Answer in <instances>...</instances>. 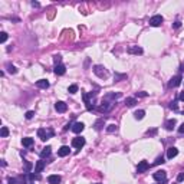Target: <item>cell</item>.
<instances>
[{"instance_id":"cell-32","label":"cell","mask_w":184,"mask_h":184,"mask_svg":"<svg viewBox=\"0 0 184 184\" xmlns=\"http://www.w3.org/2000/svg\"><path fill=\"white\" fill-rule=\"evenodd\" d=\"M24 117H26V120H32L33 117H35V112L33 111H27L24 114Z\"/></svg>"},{"instance_id":"cell-40","label":"cell","mask_w":184,"mask_h":184,"mask_svg":"<svg viewBox=\"0 0 184 184\" xmlns=\"http://www.w3.org/2000/svg\"><path fill=\"white\" fill-rule=\"evenodd\" d=\"M178 132H180V134H184V122L178 127Z\"/></svg>"},{"instance_id":"cell-2","label":"cell","mask_w":184,"mask_h":184,"mask_svg":"<svg viewBox=\"0 0 184 184\" xmlns=\"http://www.w3.org/2000/svg\"><path fill=\"white\" fill-rule=\"evenodd\" d=\"M84 102H85V105H86V109L88 111H92L94 109V98H95V92L92 94H84Z\"/></svg>"},{"instance_id":"cell-46","label":"cell","mask_w":184,"mask_h":184,"mask_svg":"<svg viewBox=\"0 0 184 184\" xmlns=\"http://www.w3.org/2000/svg\"><path fill=\"white\" fill-rule=\"evenodd\" d=\"M98 184H99V183H98Z\"/></svg>"},{"instance_id":"cell-45","label":"cell","mask_w":184,"mask_h":184,"mask_svg":"<svg viewBox=\"0 0 184 184\" xmlns=\"http://www.w3.org/2000/svg\"><path fill=\"white\" fill-rule=\"evenodd\" d=\"M29 184H35V183H29Z\"/></svg>"},{"instance_id":"cell-13","label":"cell","mask_w":184,"mask_h":184,"mask_svg":"<svg viewBox=\"0 0 184 184\" xmlns=\"http://www.w3.org/2000/svg\"><path fill=\"white\" fill-rule=\"evenodd\" d=\"M45 166H46V163H45L43 160L36 161V166H35V173H36V174L42 173V171H43V168H45Z\"/></svg>"},{"instance_id":"cell-26","label":"cell","mask_w":184,"mask_h":184,"mask_svg":"<svg viewBox=\"0 0 184 184\" xmlns=\"http://www.w3.org/2000/svg\"><path fill=\"white\" fill-rule=\"evenodd\" d=\"M68 92H69V94H76V92H78V85H75V84H73V85H71V86H69V88H68Z\"/></svg>"},{"instance_id":"cell-28","label":"cell","mask_w":184,"mask_h":184,"mask_svg":"<svg viewBox=\"0 0 184 184\" xmlns=\"http://www.w3.org/2000/svg\"><path fill=\"white\" fill-rule=\"evenodd\" d=\"M106 131H108L109 134L115 132V131H117V125H115V124H111V125H108V127H106Z\"/></svg>"},{"instance_id":"cell-16","label":"cell","mask_w":184,"mask_h":184,"mask_svg":"<svg viewBox=\"0 0 184 184\" xmlns=\"http://www.w3.org/2000/svg\"><path fill=\"white\" fill-rule=\"evenodd\" d=\"M61 181H62V178H61V176H58V174H52V176L48 177L49 184H59Z\"/></svg>"},{"instance_id":"cell-4","label":"cell","mask_w":184,"mask_h":184,"mask_svg":"<svg viewBox=\"0 0 184 184\" xmlns=\"http://www.w3.org/2000/svg\"><path fill=\"white\" fill-rule=\"evenodd\" d=\"M152 177H154V180L155 181H158V183H167V173L164 171V170H158V171H155L154 174H152Z\"/></svg>"},{"instance_id":"cell-27","label":"cell","mask_w":184,"mask_h":184,"mask_svg":"<svg viewBox=\"0 0 184 184\" xmlns=\"http://www.w3.org/2000/svg\"><path fill=\"white\" fill-rule=\"evenodd\" d=\"M6 68H7V71H9L10 73H16V72H17L16 66H13L12 64H7V65H6Z\"/></svg>"},{"instance_id":"cell-23","label":"cell","mask_w":184,"mask_h":184,"mask_svg":"<svg viewBox=\"0 0 184 184\" xmlns=\"http://www.w3.org/2000/svg\"><path fill=\"white\" fill-rule=\"evenodd\" d=\"M145 117V111H143V109H138V111H135L134 112V118H135V120H143V118H144Z\"/></svg>"},{"instance_id":"cell-17","label":"cell","mask_w":184,"mask_h":184,"mask_svg":"<svg viewBox=\"0 0 184 184\" xmlns=\"http://www.w3.org/2000/svg\"><path fill=\"white\" fill-rule=\"evenodd\" d=\"M53 72L56 73V75H65V72H66V68H65L62 64H59V65H55V69H53Z\"/></svg>"},{"instance_id":"cell-15","label":"cell","mask_w":184,"mask_h":184,"mask_svg":"<svg viewBox=\"0 0 184 184\" xmlns=\"http://www.w3.org/2000/svg\"><path fill=\"white\" fill-rule=\"evenodd\" d=\"M177 154H178V150L176 147H170L167 150V158L168 160H173L174 157H177Z\"/></svg>"},{"instance_id":"cell-6","label":"cell","mask_w":184,"mask_h":184,"mask_svg":"<svg viewBox=\"0 0 184 184\" xmlns=\"http://www.w3.org/2000/svg\"><path fill=\"white\" fill-rule=\"evenodd\" d=\"M84 145H85V138L84 137H75L72 140V147H75V148L81 150Z\"/></svg>"},{"instance_id":"cell-35","label":"cell","mask_w":184,"mask_h":184,"mask_svg":"<svg viewBox=\"0 0 184 184\" xmlns=\"http://www.w3.org/2000/svg\"><path fill=\"white\" fill-rule=\"evenodd\" d=\"M163 163H164V158H163V155H161V157H158V158L155 160V163H154V164H155V166H158V164H163Z\"/></svg>"},{"instance_id":"cell-37","label":"cell","mask_w":184,"mask_h":184,"mask_svg":"<svg viewBox=\"0 0 184 184\" xmlns=\"http://www.w3.org/2000/svg\"><path fill=\"white\" fill-rule=\"evenodd\" d=\"M155 134H157V129H155V128L151 129V131H150V129L147 131V135H155Z\"/></svg>"},{"instance_id":"cell-7","label":"cell","mask_w":184,"mask_h":184,"mask_svg":"<svg viewBox=\"0 0 184 184\" xmlns=\"http://www.w3.org/2000/svg\"><path fill=\"white\" fill-rule=\"evenodd\" d=\"M181 81H183L181 75H176V76H173V78L170 79V82H168V86H170V88H177V86L181 84Z\"/></svg>"},{"instance_id":"cell-12","label":"cell","mask_w":184,"mask_h":184,"mask_svg":"<svg viewBox=\"0 0 184 184\" xmlns=\"http://www.w3.org/2000/svg\"><path fill=\"white\" fill-rule=\"evenodd\" d=\"M69 152H71L69 147H68V145H62V147L58 150V155H59V157H66V155H69Z\"/></svg>"},{"instance_id":"cell-41","label":"cell","mask_w":184,"mask_h":184,"mask_svg":"<svg viewBox=\"0 0 184 184\" xmlns=\"http://www.w3.org/2000/svg\"><path fill=\"white\" fill-rule=\"evenodd\" d=\"M178 99L184 102V91H183V92H180V95H178Z\"/></svg>"},{"instance_id":"cell-42","label":"cell","mask_w":184,"mask_h":184,"mask_svg":"<svg viewBox=\"0 0 184 184\" xmlns=\"http://www.w3.org/2000/svg\"><path fill=\"white\" fill-rule=\"evenodd\" d=\"M137 95H138V96H141V98H144V96H147L148 94H147V92H138Z\"/></svg>"},{"instance_id":"cell-36","label":"cell","mask_w":184,"mask_h":184,"mask_svg":"<svg viewBox=\"0 0 184 184\" xmlns=\"http://www.w3.org/2000/svg\"><path fill=\"white\" fill-rule=\"evenodd\" d=\"M177 181H178V183H181V181H184V173H180V174L177 176Z\"/></svg>"},{"instance_id":"cell-38","label":"cell","mask_w":184,"mask_h":184,"mask_svg":"<svg viewBox=\"0 0 184 184\" xmlns=\"http://www.w3.org/2000/svg\"><path fill=\"white\" fill-rule=\"evenodd\" d=\"M7 181H9V184H16V183H17V180H16V178H12V177H9V178H7Z\"/></svg>"},{"instance_id":"cell-11","label":"cell","mask_w":184,"mask_h":184,"mask_svg":"<svg viewBox=\"0 0 184 184\" xmlns=\"http://www.w3.org/2000/svg\"><path fill=\"white\" fill-rule=\"evenodd\" d=\"M85 129V125H84V122H75L72 125V131L75 134H81L82 131Z\"/></svg>"},{"instance_id":"cell-14","label":"cell","mask_w":184,"mask_h":184,"mask_svg":"<svg viewBox=\"0 0 184 184\" xmlns=\"http://www.w3.org/2000/svg\"><path fill=\"white\" fill-rule=\"evenodd\" d=\"M55 109L58 112H66V109H68V105L65 104V102H62V101H58L55 104Z\"/></svg>"},{"instance_id":"cell-10","label":"cell","mask_w":184,"mask_h":184,"mask_svg":"<svg viewBox=\"0 0 184 184\" xmlns=\"http://www.w3.org/2000/svg\"><path fill=\"white\" fill-rule=\"evenodd\" d=\"M127 52H128L129 55H143V48H140V46H129L128 49H127Z\"/></svg>"},{"instance_id":"cell-22","label":"cell","mask_w":184,"mask_h":184,"mask_svg":"<svg viewBox=\"0 0 184 184\" xmlns=\"http://www.w3.org/2000/svg\"><path fill=\"white\" fill-rule=\"evenodd\" d=\"M104 125H105V120H104V118H99V120H98L95 124H94V127H95L96 131L102 129V127H104Z\"/></svg>"},{"instance_id":"cell-33","label":"cell","mask_w":184,"mask_h":184,"mask_svg":"<svg viewBox=\"0 0 184 184\" xmlns=\"http://www.w3.org/2000/svg\"><path fill=\"white\" fill-rule=\"evenodd\" d=\"M24 170H26V173H30V170H32V164H30L29 161L24 163Z\"/></svg>"},{"instance_id":"cell-8","label":"cell","mask_w":184,"mask_h":184,"mask_svg":"<svg viewBox=\"0 0 184 184\" xmlns=\"http://www.w3.org/2000/svg\"><path fill=\"white\" fill-rule=\"evenodd\" d=\"M148 168H150V164H148L145 160H143V161H140L138 166H137V173H138V174H143V173H145Z\"/></svg>"},{"instance_id":"cell-43","label":"cell","mask_w":184,"mask_h":184,"mask_svg":"<svg viewBox=\"0 0 184 184\" xmlns=\"http://www.w3.org/2000/svg\"><path fill=\"white\" fill-rule=\"evenodd\" d=\"M180 26H181V22H178V20H177V22H174V27H176V29H178Z\"/></svg>"},{"instance_id":"cell-20","label":"cell","mask_w":184,"mask_h":184,"mask_svg":"<svg viewBox=\"0 0 184 184\" xmlns=\"http://www.w3.org/2000/svg\"><path fill=\"white\" fill-rule=\"evenodd\" d=\"M50 152H52V147H50V145H46V147L42 150V152H40V157H42V158H46V157L50 155Z\"/></svg>"},{"instance_id":"cell-25","label":"cell","mask_w":184,"mask_h":184,"mask_svg":"<svg viewBox=\"0 0 184 184\" xmlns=\"http://www.w3.org/2000/svg\"><path fill=\"white\" fill-rule=\"evenodd\" d=\"M135 104H137L135 98H127V99H125V105H127V106H134Z\"/></svg>"},{"instance_id":"cell-9","label":"cell","mask_w":184,"mask_h":184,"mask_svg":"<svg viewBox=\"0 0 184 184\" xmlns=\"http://www.w3.org/2000/svg\"><path fill=\"white\" fill-rule=\"evenodd\" d=\"M112 108V104L109 102V101H106V99H104L102 101V104L99 105V108H98V111L99 112H108L109 109Z\"/></svg>"},{"instance_id":"cell-21","label":"cell","mask_w":184,"mask_h":184,"mask_svg":"<svg viewBox=\"0 0 184 184\" xmlns=\"http://www.w3.org/2000/svg\"><path fill=\"white\" fill-rule=\"evenodd\" d=\"M22 145H23V147H32L33 145V138H30V137L22 138Z\"/></svg>"},{"instance_id":"cell-18","label":"cell","mask_w":184,"mask_h":184,"mask_svg":"<svg viewBox=\"0 0 184 184\" xmlns=\"http://www.w3.org/2000/svg\"><path fill=\"white\" fill-rule=\"evenodd\" d=\"M176 124H177V121L174 120V118H171V120H168L166 124H164V127H166V129L167 131H173L174 129V127H176Z\"/></svg>"},{"instance_id":"cell-3","label":"cell","mask_w":184,"mask_h":184,"mask_svg":"<svg viewBox=\"0 0 184 184\" xmlns=\"http://www.w3.org/2000/svg\"><path fill=\"white\" fill-rule=\"evenodd\" d=\"M94 73H95L98 78H101V79L108 78V71L105 69L102 65H95V66H94Z\"/></svg>"},{"instance_id":"cell-39","label":"cell","mask_w":184,"mask_h":184,"mask_svg":"<svg viewBox=\"0 0 184 184\" xmlns=\"http://www.w3.org/2000/svg\"><path fill=\"white\" fill-rule=\"evenodd\" d=\"M115 78H117V81H120V79H124V78H127V75H115Z\"/></svg>"},{"instance_id":"cell-31","label":"cell","mask_w":184,"mask_h":184,"mask_svg":"<svg viewBox=\"0 0 184 184\" xmlns=\"http://www.w3.org/2000/svg\"><path fill=\"white\" fill-rule=\"evenodd\" d=\"M61 61H62V56H61V55H55V56H53V62H55V65H59V64H61Z\"/></svg>"},{"instance_id":"cell-29","label":"cell","mask_w":184,"mask_h":184,"mask_svg":"<svg viewBox=\"0 0 184 184\" xmlns=\"http://www.w3.org/2000/svg\"><path fill=\"white\" fill-rule=\"evenodd\" d=\"M0 135L3 137V138H4V137H7V135H9V129L6 128V127H1V131H0Z\"/></svg>"},{"instance_id":"cell-1","label":"cell","mask_w":184,"mask_h":184,"mask_svg":"<svg viewBox=\"0 0 184 184\" xmlns=\"http://www.w3.org/2000/svg\"><path fill=\"white\" fill-rule=\"evenodd\" d=\"M53 134H55L53 129H50V128H39L38 129V137H39L42 141H46L49 138H52Z\"/></svg>"},{"instance_id":"cell-19","label":"cell","mask_w":184,"mask_h":184,"mask_svg":"<svg viewBox=\"0 0 184 184\" xmlns=\"http://www.w3.org/2000/svg\"><path fill=\"white\" fill-rule=\"evenodd\" d=\"M36 86H38V88H42V89H48L49 82L46 79H39V81H36Z\"/></svg>"},{"instance_id":"cell-34","label":"cell","mask_w":184,"mask_h":184,"mask_svg":"<svg viewBox=\"0 0 184 184\" xmlns=\"http://www.w3.org/2000/svg\"><path fill=\"white\" fill-rule=\"evenodd\" d=\"M170 109H173V111H177V109H178V106H177V101H173V102L170 104Z\"/></svg>"},{"instance_id":"cell-24","label":"cell","mask_w":184,"mask_h":184,"mask_svg":"<svg viewBox=\"0 0 184 184\" xmlns=\"http://www.w3.org/2000/svg\"><path fill=\"white\" fill-rule=\"evenodd\" d=\"M120 96H121V92H117V94H106L104 99H106V101H109V99H118Z\"/></svg>"},{"instance_id":"cell-44","label":"cell","mask_w":184,"mask_h":184,"mask_svg":"<svg viewBox=\"0 0 184 184\" xmlns=\"http://www.w3.org/2000/svg\"><path fill=\"white\" fill-rule=\"evenodd\" d=\"M32 6L33 7H39V3L38 1H32Z\"/></svg>"},{"instance_id":"cell-30","label":"cell","mask_w":184,"mask_h":184,"mask_svg":"<svg viewBox=\"0 0 184 184\" xmlns=\"http://www.w3.org/2000/svg\"><path fill=\"white\" fill-rule=\"evenodd\" d=\"M6 40H7V33L1 32V33H0V42H1V43H4Z\"/></svg>"},{"instance_id":"cell-5","label":"cell","mask_w":184,"mask_h":184,"mask_svg":"<svg viewBox=\"0 0 184 184\" xmlns=\"http://www.w3.org/2000/svg\"><path fill=\"white\" fill-rule=\"evenodd\" d=\"M163 22H164V17L161 16V15H154V16L150 19V24H151V26H154V27L160 26Z\"/></svg>"}]
</instances>
